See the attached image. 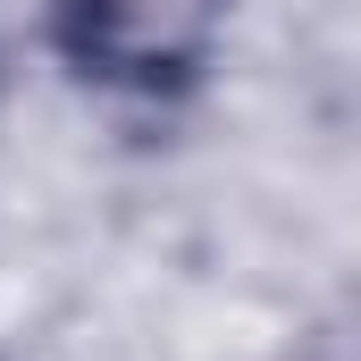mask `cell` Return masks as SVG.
<instances>
[{
	"instance_id": "6da1fadb",
	"label": "cell",
	"mask_w": 361,
	"mask_h": 361,
	"mask_svg": "<svg viewBox=\"0 0 361 361\" xmlns=\"http://www.w3.org/2000/svg\"><path fill=\"white\" fill-rule=\"evenodd\" d=\"M235 0H51V42L109 92H177L210 68Z\"/></svg>"
}]
</instances>
